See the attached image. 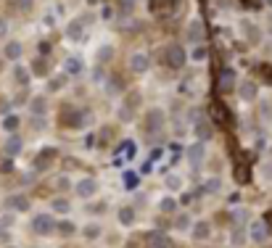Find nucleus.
<instances>
[{
    "label": "nucleus",
    "instance_id": "obj_1",
    "mask_svg": "<svg viewBox=\"0 0 272 248\" xmlns=\"http://www.w3.org/2000/svg\"><path fill=\"white\" fill-rule=\"evenodd\" d=\"M164 61L169 63L172 69H180V66H185V61H188V53H185V48H183V45H177V42L167 45Z\"/></svg>",
    "mask_w": 272,
    "mask_h": 248
},
{
    "label": "nucleus",
    "instance_id": "obj_2",
    "mask_svg": "<svg viewBox=\"0 0 272 248\" xmlns=\"http://www.w3.org/2000/svg\"><path fill=\"white\" fill-rule=\"evenodd\" d=\"M74 193L80 195V198H93L95 193H98V180L95 177H80L74 182Z\"/></svg>",
    "mask_w": 272,
    "mask_h": 248
},
{
    "label": "nucleus",
    "instance_id": "obj_3",
    "mask_svg": "<svg viewBox=\"0 0 272 248\" xmlns=\"http://www.w3.org/2000/svg\"><path fill=\"white\" fill-rule=\"evenodd\" d=\"M32 230H35L37 235H50L56 230V222H53V217H50V214H35V217H32Z\"/></svg>",
    "mask_w": 272,
    "mask_h": 248
},
{
    "label": "nucleus",
    "instance_id": "obj_4",
    "mask_svg": "<svg viewBox=\"0 0 272 248\" xmlns=\"http://www.w3.org/2000/svg\"><path fill=\"white\" fill-rule=\"evenodd\" d=\"M185 159H188L190 166H198L201 161L206 159V145L204 143H190V145L185 148Z\"/></svg>",
    "mask_w": 272,
    "mask_h": 248
},
{
    "label": "nucleus",
    "instance_id": "obj_5",
    "mask_svg": "<svg viewBox=\"0 0 272 248\" xmlns=\"http://www.w3.org/2000/svg\"><path fill=\"white\" fill-rule=\"evenodd\" d=\"M164 122H167V114H164V108H151L148 111V116H146V129L148 132H156V129L164 127Z\"/></svg>",
    "mask_w": 272,
    "mask_h": 248
},
{
    "label": "nucleus",
    "instance_id": "obj_6",
    "mask_svg": "<svg viewBox=\"0 0 272 248\" xmlns=\"http://www.w3.org/2000/svg\"><path fill=\"white\" fill-rule=\"evenodd\" d=\"M148 66H151V61H148L146 50H138V53L129 56V71H132V74H146Z\"/></svg>",
    "mask_w": 272,
    "mask_h": 248
},
{
    "label": "nucleus",
    "instance_id": "obj_7",
    "mask_svg": "<svg viewBox=\"0 0 272 248\" xmlns=\"http://www.w3.org/2000/svg\"><path fill=\"white\" fill-rule=\"evenodd\" d=\"M246 235H249L251 243H264V240H267V235H270V230H267V225H264V222H251L249 230H246Z\"/></svg>",
    "mask_w": 272,
    "mask_h": 248
},
{
    "label": "nucleus",
    "instance_id": "obj_8",
    "mask_svg": "<svg viewBox=\"0 0 272 248\" xmlns=\"http://www.w3.org/2000/svg\"><path fill=\"white\" fill-rule=\"evenodd\" d=\"M190 235H193L196 243H204V240H209V235H211V225L206 219H196L193 227H190Z\"/></svg>",
    "mask_w": 272,
    "mask_h": 248
},
{
    "label": "nucleus",
    "instance_id": "obj_9",
    "mask_svg": "<svg viewBox=\"0 0 272 248\" xmlns=\"http://www.w3.org/2000/svg\"><path fill=\"white\" fill-rule=\"evenodd\" d=\"M238 93H241V101L243 103H254L256 95H259V87H256V82H251V80H241V84H238Z\"/></svg>",
    "mask_w": 272,
    "mask_h": 248
},
{
    "label": "nucleus",
    "instance_id": "obj_10",
    "mask_svg": "<svg viewBox=\"0 0 272 248\" xmlns=\"http://www.w3.org/2000/svg\"><path fill=\"white\" fill-rule=\"evenodd\" d=\"M5 206H8V211H27L29 208V198L27 195H21V193H14V195H8L5 198Z\"/></svg>",
    "mask_w": 272,
    "mask_h": 248
},
{
    "label": "nucleus",
    "instance_id": "obj_11",
    "mask_svg": "<svg viewBox=\"0 0 272 248\" xmlns=\"http://www.w3.org/2000/svg\"><path fill=\"white\" fill-rule=\"evenodd\" d=\"M241 37L246 42H251V45H256L259 40H262V35H259V27L254 21H241Z\"/></svg>",
    "mask_w": 272,
    "mask_h": 248
},
{
    "label": "nucleus",
    "instance_id": "obj_12",
    "mask_svg": "<svg viewBox=\"0 0 272 248\" xmlns=\"http://www.w3.org/2000/svg\"><path fill=\"white\" fill-rule=\"evenodd\" d=\"M21 148H24V140L19 138L16 132H14V135H8V138H5V143H3L5 156H19V153H21Z\"/></svg>",
    "mask_w": 272,
    "mask_h": 248
},
{
    "label": "nucleus",
    "instance_id": "obj_13",
    "mask_svg": "<svg viewBox=\"0 0 272 248\" xmlns=\"http://www.w3.org/2000/svg\"><path fill=\"white\" fill-rule=\"evenodd\" d=\"M21 53H24V45L19 42V40H8L5 42V48H3V58H8V61H19L21 58Z\"/></svg>",
    "mask_w": 272,
    "mask_h": 248
},
{
    "label": "nucleus",
    "instance_id": "obj_14",
    "mask_svg": "<svg viewBox=\"0 0 272 248\" xmlns=\"http://www.w3.org/2000/svg\"><path fill=\"white\" fill-rule=\"evenodd\" d=\"M116 219H119L122 227H132L135 219H138V211H135L132 206H122L119 211H116Z\"/></svg>",
    "mask_w": 272,
    "mask_h": 248
},
{
    "label": "nucleus",
    "instance_id": "obj_15",
    "mask_svg": "<svg viewBox=\"0 0 272 248\" xmlns=\"http://www.w3.org/2000/svg\"><path fill=\"white\" fill-rule=\"evenodd\" d=\"M80 232H82V238H85L87 243H93V240H98L103 235V227H101V222H87Z\"/></svg>",
    "mask_w": 272,
    "mask_h": 248
},
{
    "label": "nucleus",
    "instance_id": "obj_16",
    "mask_svg": "<svg viewBox=\"0 0 272 248\" xmlns=\"http://www.w3.org/2000/svg\"><path fill=\"white\" fill-rule=\"evenodd\" d=\"M196 138H198V143L211 140V138H214V127H211L206 119H198V122H196Z\"/></svg>",
    "mask_w": 272,
    "mask_h": 248
},
{
    "label": "nucleus",
    "instance_id": "obj_17",
    "mask_svg": "<svg viewBox=\"0 0 272 248\" xmlns=\"http://www.w3.org/2000/svg\"><path fill=\"white\" fill-rule=\"evenodd\" d=\"M11 80H14L16 84H27V82H29V71H27V66H21V63H16V66H14V71H11Z\"/></svg>",
    "mask_w": 272,
    "mask_h": 248
},
{
    "label": "nucleus",
    "instance_id": "obj_18",
    "mask_svg": "<svg viewBox=\"0 0 272 248\" xmlns=\"http://www.w3.org/2000/svg\"><path fill=\"white\" fill-rule=\"evenodd\" d=\"M156 206H159V211H161V214H172L174 208H177V204H174V198H172V195H161Z\"/></svg>",
    "mask_w": 272,
    "mask_h": 248
},
{
    "label": "nucleus",
    "instance_id": "obj_19",
    "mask_svg": "<svg viewBox=\"0 0 272 248\" xmlns=\"http://www.w3.org/2000/svg\"><path fill=\"white\" fill-rule=\"evenodd\" d=\"M114 58V45H103V48L95 50V61L98 63H106V61H111Z\"/></svg>",
    "mask_w": 272,
    "mask_h": 248
},
{
    "label": "nucleus",
    "instance_id": "obj_20",
    "mask_svg": "<svg viewBox=\"0 0 272 248\" xmlns=\"http://www.w3.org/2000/svg\"><path fill=\"white\" fill-rule=\"evenodd\" d=\"M19 124H21V119H19L16 114H8V116H5L3 122H0V127H3V129H8V132L14 135L16 129H19Z\"/></svg>",
    "mask_w": 272,
    "mask_h": 248
},
{
    "label": "nucleus",
    "instance_id": "obj_21",
    "mask_svg": "<svg viewBox=\"0 0 272 248\" xmlns=\"http://www.w3.org/2000/svg\"><path fill=\"white\" fill-rule=\"evenodd\" d=\"M188 40H190V42H198L201 40V21H198V19H193L190 27H188Z\"/></svg>",
    "mask_w": 272,
    "mask_h": 248
},
{
    "label": "nucleus",
    "instance_id": "obj_22",
    "mask_svg": "<svg viewBox=\"0 0 272 248\" xmlns=\"http://www.w3.org/2000/svg\"><path fill=\"white\" fill-rule=\"evenodd\" d=\"M50 208H53L56 214H69V211H72V204H69L66 198H56L53 204H50Z\"/></svg>",
    "mask_w": 272,
    "mask_h": 248
},
{
    "label": "nucleus",
    "instance_id": "obj_23",
    "mask_svg": "<svg viewBox=\"0 0 272 248\" xmlns=\"http://www.w3.org/2000/svg\"><path fill=\"white\" fill-rule=\"evenodd\" d=\"M29 106H32V111H35L37 116H45V114H48V101H45V98H35Z\"/></svg>",
    "mask_w": 272,
    "mask_h": 248
},
{
    "label": "nucleus",
    "instance_id": "obj_24",
    "mask_svg": "<svg viewBox=\"0 0 272 248\" xmlns=\"http://www.w3.org/2000/svg\"><path fill=\"white\" fill-rule=\"evenodd\" d=\"M190 227H193V219L188 217V214L177 217V222H174V230H177V232H185V230H190Z\"/></svg>",
    "mask_w": 272,
    "mask_h": 248
},
{
    "label": "nucleus",
    "instance_id": "obj_25",
    "mask_svg": "<svg viewBox=\"0 0 272 248\" xmlns=\"http://www.w3.org/2000/svg\"><path fill=\"white\" fill-rule=\"evenodd\" d=\"M246 240H249L246 230H232V232H230V243H232V246H243Z\"/></svg>",
    "mask_w": 272,
    "mask_h": 248
},
{
    "label": "nucleus",
    "instance_id": "obj_26",
    "mask_svg": "<svg viewBox=\"0 0 272 248\" xmlns=\"http://www.w3.org/2000/svg\"><path fill=\"white\" fill-rule=\"evenodd\" d=\"M219 187H222V180H219V177H209V180L204 182V190L206 193H217Z\"/></svg>",
    "mask_w": 272,
    "mask_h": 248
},
{
    "label": "nucleus",
    "instance_id": "obj_27",
    "mask_svg": "<svg viewBox=\"0 0 272 248\" xmlns=\"http://www.w3.org/2000/svg\"><path fill=\"white\" fill-rule=\"evenodd\" d=\"M148 248H172V246H169V240H167L164 235H153L151 243H148Z\"/></svg>",
    "mask_w": 272,
    "mask_h": 248
},
{
    "label": "nucleus",
    "instance_id": "obj_28",
    "mask_svg": "<svg viewBox=\"0 0 272 248\" xmlns=\"http://www.w3.org/2000/svg\"><path fill=\"white\" fill-rule=\"evenodd\" d=\"M206 56H209V50H206V48H201V45H198V48L190 53V61H196V63H204V61H206Z\"/></svg>",
    "mask_w": 272,
    "mask_h": 248
},
{
    "label": "nucleus",
    "instance_id": "obj_29",
    "mask_svg": "<svg viewBox=\"0 0 272 248\" xmlns=\"http://www.w3.org/2000/svg\"><path fill=\"white\" fill-rule=\"evenodd\" d=\"M167 185H169V190H180L185 182H183V177H180V174H169V177H167Z\"/></svg>",
    "mask_w": 272,
    "mask_h": 248
},
{
    "label": "nucleus",
    "instance_id": "obj_30",
    "mask_svg": "<svg viewBox=\"0 0 272 248\" xmlns=\"http://www.w3.org/2000/svg\"><path fill=\"white\" fill-rule=\"evenodd\" d=\"M232 84H235V71H232V69H228V71H225V74H222V87L228 90V87H232Z\"/></svg>",
    "mask_w": 272,
    "mask_h": 248
},
{
    "label": "nucleus",
    "instance_id": "obj_31",
    "mask_svg": "<svg viewBox=\"0 0 272 248\" xmlns=\"http://www.w3.org/2000/svg\"><path fill=\"white\" fill-rule=\"evenodd\" d=\"M259 174H262V180H264V182H272V164H270V161H267V164H262Z\"/></svg>",
    "mask_w": 272,
    "mask_h": 248
},
{
    "label": "nucleus",
    "instance_id": "obj_32",
    "mask_svg": "<svg viewBox=\"0 0 272 248\" xmlns=\"http://www.w3.org/2000/svg\"><path fill=\"white\" fill-rule=\"evenodd\" d=\"M14 219H16V214H14V211L3 214V217H0V227H14Z\"/></svg>",
    "mask_w": 272,
    "mask_h": 248
},
{
    "label": "nucleus",
    "instance_id": "obj_33",
    "mask_svg": "<svg viewBox=\"0 0 272 248\" xmlns=\"http://www.w3.org/2000/svg\"><path fill=\"white\" fill-rule=\"evenodd\" d=\"M66 71H69V74H72V77H77V71H82V63L77 61V58H72V61L66 63Z\"/></svg>",
    "mask_w": 272,
    "mask_h": 248
},
{
    "label": "nucleus",
    "instance_id": "obj_34",
    "mask_svg": "<svg viewBox=\"0 0 272 248\" xmlns=\"http://www.w3.org/2000/svg\"><path fill=\"white\" fill-rule=\"evenodd\" d=\"M56 230H58V232H63V235H72V232H74V225H69V222H58Z\"/></svg>",
    "mask_w": 272,
    "mask_h": 248
},
{
    "label": "nucleus",
    "instance_id": "obj_35",
    "mask_svg": "<svg viewBox=\"0 0 272 248\" xmlns=\"http://www.w3.org/2000/svg\"><path fill=\"white\" fill-rule=\"evenodd\" d=\"M63 84H66V77H53V80H50V84H48V87H50V90H61Z\"/></svg>",
    "mask_w": 272,
    "mask_h": 248
},
{
    "label": "nucleus",
    "instance_id": "obj_36",
    "mask_svg": "<svg viewBox=\"0 0 272 248\" xmlns=\"http://www.w3.org/2000/svg\"><path fill=\"white\" fill-rule=\"evenodd\" d=\"M5 35H8V21L0 19V40H5Z\"/></svg>",
    "mask_w": 272,
    "mask_h": 248
},
{
    "label": "nucleus",
    "instance_id": "obj_37",
    "mask_svg": "<svg viewBox=\"0 0 272 248\" xmlns=\"http://www.w3.org/2000/svg\"><path fill=\"white\" fill-rule=\"evenodd\" d=\"M69 177H58V182H56V187H61V190H66L69 187V182H66Z\"/></svg>",
    "mask_w": 272,
    "mask_h": 248
},
{
    "label": "nucleus",
    "instance_id": "obj_38",
    "mask_svg": "<svg viewBox=\"0 0 272 248\" xmlns=\"http://www.w3.org/2000/svg\"><path fill=\"white\" fill-rule=\"evenodd\" d=\"M8 248H16V246H8Z\"/></svg>",
    "mask_w": 272,
    "mask_h": 248
},
{
    "label": "nucleus",
    "instance_id": "obj_39",
    "mask_svg": "<svg viewBox=\"0 0 272 248\" xmlns=\"http://www.w3.org/2000/svg\"><path fill=\"white\" fill-rule=\"evenodd\" d=\"M0 56H3V53H0Z\"/></svg>",
    "mask_w": 272,
    "mask_h": 248
}]
</instances>
